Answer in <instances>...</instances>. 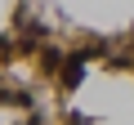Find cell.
Instances as JSON below:
<instances>
[{
	"label": "cell",
	"instance_id": "cell-1",
	"mask_svg": "<svg viewBox=\"0 0 134 125\" xmlns=\"http://www.w3.org/2000/svg\"><path fill=\"white\" fill-rule=\"evenodd\" d=\"M63 62H67V54H63V49H54V45H49V49H40V67H45V72H63Z\"/></svg>",
	"mask_w": 134,
	"mask_h": 125
},
{
	"label": "cell",
	"instance_id": "cell-2",
	"mask_svg": "<svg viewBox=\"0 0 134 125\" xmlns=\"http://www.w3.org/2000/svg\"><path fill=\"white\" fill-rule=\"evenodd\" d=\"M0 103H9V107H31L36 94H27V89H0Z\"/></svg>",
	"mask_w": 134,
	"mask_h": 125
}]
</instances>
